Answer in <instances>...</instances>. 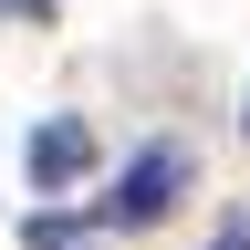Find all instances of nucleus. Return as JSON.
<instances>
[{
  "label": "nucleus",
  "mask_w": 250,
  "mask_h": 250,
  "mask_svg": "<svg viewBox=\"0 0 250 250\" xmlns=\"http://www.w3.org/2000/svg\"><path fill=\"white\" fill-rule=\"evenodd\" d=\"M208 250H250V229H219V240H208Z\"/></svg>",
  "instance_id": "nucleus-3"
},
{
  "label": "nucleus",
  "mask_w": 250,
  "mask_h": 250,
  "mask_svg": "<svg viewBox=\"0 0 250 250\" xmlns=\"http://www.w3.org/2000/svg\"><path fill=\"white\" fill-rule=\"evenodd\" d=\"M240 136H250V94H240Z\"/></svg>",
  "instance_id": "nucleus-4"
},
{
  "label": "nucleus",
  "mask_w": 250,
  "mask_h": 250,
  "mask_svg": "<svg viewBox=\"0 0 250 250\" xmlns=\"http://www.w3.org/2000/svg\"><path fill=\"white\" fill-rule=\"evenodd\" d=\"M94 156H104V146H94V125H83V115H42V125H31V146H21V167H31V188L52 198V188L94 177Z\"/></svg>",
  "instance_id": "nucleus-2"
},
{
  "label": "nucleus",
  "mask_w": 250,
  "mask_h": 250,
  "mask_svg": "<svg viewBox=\"0 0 250 250\" xmlns=\"http://www.w3.org/2000/svg\"><path fill=\"white\" fill-rule=\"evenodd\" d=\"M188 177H198V156H188L177 136H156V146L125 156V177L104 188V219H115V229H146V219H167V208L188 198Z\"/></svg>",
  "instance_id": "nucleus-1"
}]
</instances>
